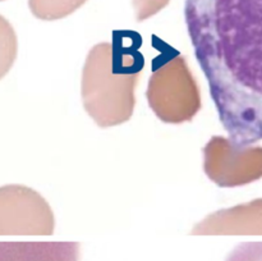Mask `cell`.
<instances>
[{"label":"cell","mask_w":262,"mask_h":261,"mask_svg":"<svg viewBox=\"0 0 262 261\" xmlns=\"http://www.w3.org/2000/svg\"><path fill=\"white\" fill-rule=\"evenodd\" d=\"M87 0H28L31 10L41 19H58L78 9Z\"/></svg>","instance_id":"7a4b0ae2"},{"label":"cell","mask_w":262,"mask_h":261,"mask_svg":"<svg viewBox=\"0 0 262 261\" xmlns=\"http://www.w3.org/2000/svg\"><path fill=\"white\" fill-rule=\"evenodd\" d=\"M169 0H133L136 15L138 20L147 19L151 15L156 14L160 9H163Z\"/></svg>","instance_id":"277c9868"},{"label":"cell","mask_w":262,"mask_h":261,"mask_svg":"<svg viewBox=\"0 0 262 261\" xmlns=\"http://www.w3.org/2000/svg\"><path fill=\"white\" fill-rule=\"evenodd\" d=\"M0 2H3V0H0Z\"/></svg>","instance_id":"5b68a950"},{"label":"cell","mask_w":262,"mask_h":261,"mask_svg":"<svg viewBox=\"0 0 262 261\" xmlns=\"http://www.w3.org/2000/svg\"><path fill=\"white\" fill-rule=\"evenodd\" d=\"M31 191L19 186L0 187V234H22L31 217Z\"/></svg>","instance_id":"6da1fadb"},{"label":"cell","mask_w":262,"mask_h":261,"mask_svg":"<svg viewBox=\"0 0 262 261\" xmlns=\"http://www.w3.org/2000/svg\"><path fill=\"white\" fill-rule=\"evenodd\" d=\"M17 54V38L12 25L0 14V79L9 72Z\"/></svg>","instance_id":"3957f363"}]
</instances>
